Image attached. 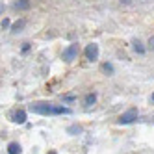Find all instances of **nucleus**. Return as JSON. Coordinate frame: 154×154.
Here are the masks:
<instances>
[{
    "mask_svg": "<svg viewBox=\"0 0 154 154\" xmlns=\"http://www.w3.org/2000/svg\"><path fill=\"white\" fill-rule=\"evenodd\" d=\"M32 112L39 113V115H69L71 109L69 108H63V106H50L45 102H39V104H32Z\"/></svg>",
    "mask_w": 154,
    "mask_h": 154,
    "instance_id": "obj_1",
    "label": "nucleus"
},
{
    "mask_svg": "<svg viewBox=\"0 0 154 154\" xmlns=\"http://www.w3.org/2000/svg\"><path fill=\"white\" fill-rule=\"evenodd\" d=\"M78 52H80L78 43H72V45H69L67 48L63 50V60L67 61V63H71V61H74L76 58H78Z\"/></svg>",
    "mask_w": 154,
    "mask_h": 154,
    "instance_id": "obj_2",
    "label": "nucleus"
},
{
    "mask_svg": "<svg viewBox=\"0 0 154 154\" xmlns=\"http://www.w3.org/2000/svg\"><path fill=\"white\" fill-rule=\"evenodd\" d=\"M136 119H137V109L132 108V109H128V112H125L123 115L119 117V123L121 125H130V123H134Z\"/></svg>",
    "mask_w": 154,
    "mask_h": 154,
    "instance_id": "obj_3",
    "label": "nucleus"
},
{
    "mask_svg": "<svg viewBox=\"0 0 154 154\" xmlns=\"http://www.w3.org/2000/svg\"><path fill=\"white\" fill-rule=\"evenodd\" d=\"M85 58L89 61L98 60V45H97V43H91V45L85 47Z\"/></svg>",
    "mask_w": 154,
    "mask_h": 154,
    "instance_id": "obj_4",
    "label": "nucleus"
},
{
    "mask_svg": "<svg viewBox=\"0 0 154 154\" xmlns=\"http://www.w3.org/2000/svg\"><path fill=\"white\" fill-rule=\"evenodd\" d=\"M11 121H13V123H17V125L26 123V112H24V109H19V112H15V113L11 115Z\"/></svg>",
    "mask_w": 154,
    "mask_h": 154,
    "instance_id": "obj_5",
    "label": "nucleus"
},
{
    "mask_svg": "<svg viewBox=\"0 0 154 154\" xmlns=\"http://www.w3.org/2000/svg\"><path fill=\"white\" fill-rule=\"evenodd\" d=\"M30 0H17V2L13 4V8L15 9H30Z\"/></svg>",
    "mask_w": 154,
    "mask_h": 154,
    "instance_id": "obj_6",
    "label": "nucleus"
},
{
    "mask_svg": "<svg viewBox=\"0 0 154 154\" xmlns=\"http://www.w3.org/2000/svg\"><path fill=\"white\" fill-rule=\"evenodd\" d=\"M95 102H97V95H95V93H87V95L84 97V104H85V106H93Z\"/></svg>",
    "mask_w": 154,
    "mask_h": 154,
    "instance_id": "obj_7",
    "label": "nucleus"
},
{
    "mask_svg": "<svg viewBox=\"0 0 154 154\" xmlns=\"http://www.w3.org/2000/svg\"><path fill=\"white\" fill-rule=\"evenodd\" d=\"M8 152L9 154H20V145H19V143H9V145H8Z\"/></svg>",
    "mask_w": 154,
    "mask_h": 154,
    "instance_id": "obj_8",
    "label": "nucleus"
},
{
    "mask_svg": "<svg viewBox=\"0 0 154 154\" xmlns=\"http://www.w3.org/2000/svg\"><path fill=\"white\" fill-rule=\"evenodd\" d=\"M134 50H136L137 54H145V47H143L141 41H134Z\"/></svg>",
    "mask_w": 154,
    "mask_h": 154,
    "instance_id": "obj_9",
    "label": "nucleus"
},
{
    "mask_svg": "<svg viewBox=\"0 0 154 154\" xmlns=\"http://www.w3.org/2000/svg\"><path fill=\"white\" fill-rule=\"evenodd\" d=\"M23 28H24V20H17V23L11 26V30H13V32H20Z\"/></svg>",
    "mask_w": 154,
    "mask_h": 154,
    "instance_id": "obj_10",
    "label": "nucleus"
},
{
    "mask_svg": "<svg viewBox=\"0 0 154 154\" xmlns=\"http://www.w3.org/2000/svg\"><path fill=\"white\" fill-rule=\"evenodd\" d=\"M102 71L108 72V74H113V65H112V63H104V65H102Z\"/></svg>",
    "mask_w": 154,
    "mask_h": 154,
    "instance_id": "obj_11",
    "label": "nucleus"
},
{
    "mask_svg": "<svg viewBox=\"0 0 154 154\" xmlns=\"http://www.w3.org/2000/svg\"><path fill=\"white\" fill-rule=\"evenodd\" d=\"M67 132H69V134H80L82 128H80V126H76V125H72V126H69V128H67Z\"/></svg>",
    "mask_w": 154,
    "mask_h": 154,
    "instance_id": "obj_12",
    "label": "nucleus"
},
{
    "mask_svg": "<svg viewBox=\"0 0 154 154\" xmlns=\"http://www.w3.org/2000/svg\"><path fill=\"white\" fill-rule=\"evenodd\" d=\"M74 98H76L74 95H65V97H63V100H65V102H71V100H74Z\"/></svg>",
    "mask_w": 154,
    "mask_h": 154,
    "instance_id": "obj_13",
    "label": "nucleus"
},
{
    "mask_svg": "<svg viewBox=\"0 0 154 154\" xmlns=\"http://www.w3.org/2000/svg\"><path fill=\"white\" fill-rule=\"evenodd\" d=\"M4 28H9V20H8V19L2 20V30H4Z\"/></svg>",
    "mask_w": 154,
    "mask_h": 154,
    "instance_id": "obj_14",
    "label": "nucleus"
},
{
    "mask_svg": "<svg viewBox=\"0 0 154 154\" xmlns=\"http://www.w3.org/2000/svg\"><path fill=\"white\" fill-rule=\"evenodd\" d=\"M149 47L154 50V37H150V39H149Z\"/></svg>",
    "mask_w": 154,
    "mask_h": 154,
    "instance_id": "obj_15",
    "label": "nucleus"
},
{
    "mask_svg": "<svg viewBox=\"0 0 154 154\" xmlns=\"http://www.w3.org/2000/svg\"><path fill=\"white\" fill-rule=\"evenodd\" d=\"M150 100H154V95H152V97H150Z\"/></svg>",
    "mask_w": 154,
    "mask_h": 154,
    "instance_id": "obj_16",
    "label": "nucleus"
},
{
    "mask_svg": "<svg viewBox=\"0 0 154 154\" xmlns=\"http://www.w3.org/2000/svg\"><path fill=\"white\" fill-rule=\"evenodd\" d=\"M48 154H56V152H54V150H52V152H48Z\"/></svg>",
    "mask_w": 154,
    "mask_h": 154,
    "instance_id": "obj_17",
    "label": "nucleus"
}]
</instances>
